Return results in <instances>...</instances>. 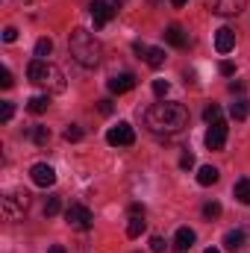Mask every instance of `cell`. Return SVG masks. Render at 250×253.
I'll return each instance as SVG.
<instances>
[{
    "mask_svg": "<svg viewBox=\"0 0 250 253\" xmlns=\"http://www.w3.org/2000/svg\"><path fill=\"white\" fill-rule=\"evenodd\" d=\"M97 109H100V115H112V100H97Z\"/></svg>",
    "mask_w": 250,
    "mask_h": 253,
    "instance_id": "34",
    "label": "cell"
},
{
    "mask_svg": "<svg viewBox=\"0 0 250 253\" xmlns=\"http://www.w3.org/2000/svg\"><path fill=\"white\" fill-rule=\"evenodd\" d=\"M150 251H153V253H162V251H165V239L153 236V239H150Z\"/></svg>",
    "mask_w": 250,
    "mask_h": 253,
    "instance_id": "32",
    "label": "cell"
},
{
    "mask_svg": "<svg viewBox=\"0 0 250 253\" xmlns=\"http://www.w3.org/2000/svg\"><path fill=\"white\" fill-rule=\"evenodd\" d=\"M27 203H30V194H27V191H12V194H6V197H3V218H6V221H18V218L24 215Z\"/></svg>",
    "mask_w": 250,
    "mask_h": 253,
    "instance_id": "4",
    "label": "cell"
},
{
    "mask_svg": "<svg viewBox=\"0 0 250 253\" xmlns=\"http://www.w3.org/2000/svg\"><path fill=\"white\" fill-rule=\"evenodd\" d=\"M12 83H15V80H12V71L3 68V71H0V85H3V88H12Z\"/></svg>",
    "mask_w": 250,
    "mask_h": 253,
    "instance_id": "30",
    "label": "cell"
},
{
    "mask_svg": "<svg viewBox=\"0 0 250 253\" xmlns=\"http://www.w3.org/2000/svg\"><path fill=\"white\" fill-rule=\"evenodd\" d=\"M218 215H221V203H215V200H212V203H206V206H203V218H209V221H212V218H218Z\"/></svg>",
    "mask_w": 250,
    "mask_h": 253,
    "instance_id": "28",
    "label": "cell"
},
{
    "mask_svg": "<svg viewBox=\"0 0 250 253\" xmlns=\"http://www.w3.org/2000/svg\"><path fill=\"white\" fill-rule=\"evenodd\" d=\"M165 42L168 44H174L177 50H186L188 44H191V39H188V33L180 27V24H171L168 30H165Z\"/></svg>",
    "mask_w": 250,
    "mask_h": 253,
    "instance_id": "10",
    "label": "cell"
},
{
    "mask_svg": "<svg viewBox=\"0 0 250 253\" xmlns=\"http://www.w3.org/2000/svg\"><path fill=\"white\" fill-rule=\"evenodd\" d=\"M83 135H85V132H83V126L80 124H71L68 129H65V141H80Z\"/></svg>",
    "mask_w": 250,
    "mask_h": 253,
    "instance_id": "25",
    "label": "cell"
},
{
    "mask_svg": "<svg viewBox=\"0 0 250 253\" xmlns=\"http://www.w3.org/2000/svg\"><path fill=\"white\" fill-rule=\"evenodd\" d=\"M15 39H18V30H15V27H6V30H3V42H6V44H12Z\"/></svg>",
    "mask_w": 250,
    "mask_h": 253,
    "instance_id": "33",
    "label": "cell"
},
{
    "mask_svg": "<svg viewBox=\"0 0 250 253\" xmlns=\"http://www.w3.org/2000/svg\"><path fill=\"white\" fill-rule=\"evenodd\" d=\"M47 253H65V248H62V245H53V248H50Z\"/></svg>",
    "mask_w": 250,
    "mask_h": 253,
    "instance_id": "37",
    "label": "cell"
},
{
    "mask_svg": "<svg viewBox=\"0 0 250 253\" xmlns=\"http://www.w3.org/2000/svg\"><path fill=\"white\" fill-rule=\"evenodd\" d=\"M53 53V42L50 39H39L36 42V59H47Z\"/></svg>",
    "mask_w": 250,
    "mask_h": 253,
    "instance_id": "23",
    "label": "cell"
},
{
    "mask_svg": "<svg viewBox=\"0 0 250 253\" xmlns=\"http://www.w3.org/2000/svg\"><path fill=\"white\" fill-rule=\"evenodd\" d=\"M248 0H212V12L215 15H239L245 9Z\"/></svg>",
    "mask_w": 250,
    "mask_h": 253,
    "instance_id": "12",
    "label": "cell"
},
{
    "mask_svg": "<svg viewBox=\"0 0 250 253\" xmlns=\"http://www.w3.org/2000/svg\"><path fill=\"white\" fill-rule=\"evenodd\" d=\"M194 242H197V233H194L191 227H180L177 236H174V248H177V251H188Z\"/></svg>",
    "mask_w": 250,
    "mask_h": 253,
    "instance_id": "14",
    "label": "cell"
},
{
    "mask_svg": "<svg viewBox=\"0 0 250 253\" xmlns=\"http://www.w3.org/2000/svg\"><path fill=\"white\" fill-rule=\"evenodd\" d=\"M245 245H248V236H245V230H230V233L224 236V248H227V251L236 253V251H242Z\"/></svg>",
    "mask_w": 250,
    "mask_h": 253,
    "instance_id": "15",
    "label": "cell"
},
{
    "mask_svg": "<svg viewBox=\"0 0 250 253\" xmlns=\"http://www.w3.org/2000/svg\"><path fill=\"white\" fill-rule=\"evenodd\" d=\"M230 115H233L236 121H245V118H250V100H248V97H239V100L230 106Z\"/></svg>",
    "mask_w": 250,
    "mask_h": 253,
    "instance_id": "19",
    "label": "cell"
},
{
    "mask_svg": "<svg viewBox=\"0 0 250 253\" xmlns=\"http://www.w3.org/2000/svg\"><path fill=\"white\" fill-rule=\"evenodd\" d=\"M59 209H62V197H59V194L47 197V203H44V215H47V218H53V215H56Z\"/></svg>",
    "mask_w": 250,
    "mask_h": 253,
    "instance_id": "24",
    "label": "cell"
},
{
    "mask_svg": "<svg viewBox=\"0 0 250 253\" xmlns=\"http://www.w3.org/2000/svg\"><path fill=\"white\" fill-rule=\"evenodd\" d=\"M236 47V33L230 30V27H221L218 33H215V50L218 53H230Z\"/></svg>",
    "mask_w": 250,
    "mask_h": 253,
    "instance_id": "11",
    "label": "cell"
},
{
    "mask_svg": "<svg viewBox=\"0 0 250 253\" xmlns=\"http://www.w3.org/2000/svg\"><path fill=\"white\" fill-rule=\"evenodd\" d=\"M144 230H147V221H144V215H129V224H126V236H129V239H138Z\"/></svg>",
    "mask_w": 250,
    "mask_h": 253,
    "instance_id": "18",
    "label": "cell"
},
{
    "mask_svg": "<svg viewBox=\"0 0 250 253\" xmlns=\"http://www.w3.org/2000/svg\"><path fill=\"white\" fill-rule=\"evenodd\" d=\"M106 141H109L112 147H129V144L135 141V129L126 124V121H121L118 126H112V129L106 132Z\"/></svg>",
    "mask_w": 250,
    "mask_h": 253,
    "instance_id": "6",
    "label": "cell"
},
{
    "mask_svg": "<svg viewBox=\"0 0 250 253\" xmlns=\"http://www.w3.org/2000/svg\"><path fill=\"white\" fill-rule=\"evenodd\" d=\"M47 106H50V94H36V97H30V100H27V109H30L33 115L47 112Z\"/></svg>",
    "mask_w": 250,
    "mask_h": 253,
    "instance_id": "16",
    "label": "cell"
},
{
    "mask_svg": "<svg viewBox=\"0 0 250 253\" xmlns=\"http://www.w3.org/2000/svg\"><path fill=\"white\" fill-rule=\"evenodd\" d=\"M112 3H115V6H121V3H124V0H112Z\"/></svg>",
    "mask_w": 250,
    "mask_h": 253,
    "instance_id": "40",
    "label": "cell"
},
{
    "mask_svg": "<svg viewBox=\"0 0 250 253\" xmlns=\"http://www.w3.org/2000/svg\"><path fill=\"white\" fill-rule=\"evenodd\" d=\"M180 168H183V171L194 168V156H191V153H183V159H180Z\"/></svg>",
    "mask_w": 250,
    "mask_h": 253,
    "instance_id": "35",
    "label": "cell"
},
{
    "mask_svg": "<svg viewBox=\"0 0 250 253\" xmlns=\"http://www.w3.org/2000/svg\"><path fill=\"white\" fill-rule=\"evenodd\" d=\"M203 118H206L209 124L221 121V106H215V103H212V106H206V109H203Z\"/></svg>",
    "mask_w": 250,
    "mask_h": 253,
    "instance_id": "27",
    "label": "cell"
},
{
    "mask_svg": "<svg viewBox=\"0 0 250 253\" xmlns=\"http://www.w3.org/2000/svg\"><path fill=\"white\" fill-rule=\"evenodd\" d=\"M129 88H135V74H118L109 80V91L112 94H124Z\"/></svg>",
    "mask_w": 250,
    "mask_h": 253,
    "instance_id": "13",
    "label": "cell"
},
{
    "mask_svg": "<svg viewBox=\"0 0 250 253\" xmlns=\"http://www.w3.org/2000/svg\"><path fill=\"white\" fill-rule=\"evenodd\" d=\"M65 221H68V227H74V230H91L94 215L88 212V206H83V203H71V206L65 209Z\"/></svg>",
    "mask_w": 250,
    "mask_h": 253,
    "instance_id": "5",
    "label": "cell"
},
{
    "mask_svg": "<svg viewBox=\"0 0 250 253\" xmlns=\"http://www.w3.org/2000/svg\"><path fill=\"white\" fill-rule=\"evenodd\" d=\"M144 62L150 65V68H162V65H165V50H162V47H147Z\"/></svg>",
    "mask_w": 250,
    "mask_h": 253,
    "instance_id": "22",
    "label": "cell"
},
{
    "mask_svg": "<svg viewBox=\"0 0 250 253\" xmlns=\"http://www.w3.org/2000/svg\"><path fill=\"white\" fill-rule=\"evenodd\" d=\"M30 177H33V183H36V186H42V189H50V186L56 183V171H53L47 162L33 165V168H30Z\"/></svg>",
    "mask_w": 250,
    "mask_h": 253,
    "instance_id": "8",
    "label": "cell"
},
{
    "mask_svg": "<svg viewBox=\"0 0 250 253\" xmlns=\"http://www.w3.org/2000/svg\"><path fill=\"white\" fill-rule=\"evenodd\" d=\"M68 50H71V56L83 65V68H94V65L100 62V56H103L100 42L88 30H74L71 39H68Z\"/></svg>",
    "mask_w": 250,
    "mask_h": 253,
    "instance_id": "2",
    "label": "cell"
},
{
    "mask_svg": "<svg viewBox=\"0 0 250 253\" xmlns=\"http://www.w3.org/2000/svg\"><path fill=\"white\" fill-rule=\"evenodd\" d=\"M91 18H94V27H106L112 18H115V6L112 3H106V0H94L91 6Z\"/></svg>",
    "mask_w": 250,
    "mask_h": 253,
    "instance_id": "9",
    "label": "cell"
},
{
    "mask_svg": "<svg viewBox=\"0 0 250 253\" xmlns=\"http://www.w3.org/2000/svg\"><path fill=\"white\" fill-rule=\"evenodd\" d=\"M224 144H227V121L221 118L206 129V147L209 150H224Z\"/></svg>",
    "mask_w": 250,
    "mask_h": 253,
    "instance_id": "7",
    "label": "cell"
},
{
    "mask_svg": "<svg viewBox=\"0 0 250 253\" xmlns=\"http://www.w3.org/2000/svg\"><path fill=\"white\" fill-rule=\"evenodd\" d=\"M27 135H30V138H33L39 147H44V144L50 141V129H47V126H42V124L30 126V129H27Z\"/></svg>",
    "mask_w": 250,
    "mask_h": 253,
    "instance_id": "20",
    "label": "cell"
},
{
    "mask_svg": "<svg viewBox=\"0 0 250 253\" xmlns=\"http://www.w3.org/2000/svg\"><path fill=\"white\" fill-rule=\"evenodd\" d=\"M171 3H174V6H177V9H180V6H186L188 0H171Z\"/></svg>",
    "mask_w": 250,
    "mask_h": 253,
    "instance_id": "38",
    "label": "cell"
},
{
    "mask_svg": "<svg viewBox=\"0 0 250 253\" xmlns=\"http://www.w3.org/2000/svg\"><path fill=\"white\" fill-rule=\"evenodd\" d=\"M218 71H221L224 77H233V74H236V65L230 62V59H224V62L218 65Z\"/></svg>",
    "mask_w": 250,
    "mask_h": 253,
    "instance_id": "31",
    "label": "cell"
},
{
    "mask_svg": "<svg viewBox=\"0 0 250 253\" xmlns=\"http://www.w3.org/2000/svg\"><path fill=\"white\" fill-rule=\"evenodd\" d=\"M144 124L156 135H174L188 126V109L183 103H153L144 112Z\"/></svg>",
    "mask_w": 250,
    "mask_h": 253,
    "instance_id": "1",
    "label": "cell"
},
{
    "mask_svg": "<svg viewBox=\"0 0 250 253\" xmlns=\"http://www.w3.org/2000/svg\"><path fill=\"white\" fill-rule=\"evenodd\" d=\"M233 194H236V200H239V203L250 206V177L239 180V183H236V189H233Z\"/></svg>",
    "mask_w": 250,
    "mask_h": 253,
    "instance_id": "21",
    "label": "cell"
},
{
    "mask_svg": "<svg viewBox=\"0 0 250 253\" xmlns=\"http://www.w3.org/2000/svg\"><path fill=\"white\" fill-rule=\"evenodd\" d=\"M218 168H212V165H200V171H197V183L200 186H215L218 183Z\"/></svg>",
    "mask_w": 250,
    "mask_h": 253,
    "instance_id": "17",
    "label": "cell"
},
{
    "mask_svg": "<svg viewBox=\"0 0 250 253\" xmlns=\"http://www.w3.org/2000/svg\"><path fill=\"white\" fill-rule=\"evenodd\" d=\"M168 88H171V85H168V80H153V94H156V97H165V94H168Z\"/></svg>",
    "mask_w": 250,
    "mask_h": 253,
    "instance_id": "29",
    "label": "cell"
},
{
    "mask_svg": "<svg viewBox=\"0 0 250 253\" xmlns=\"http://www.w3.org/2000/svg\"><path fill=\"white\" fill-rule=\"evenodd\" d=\"M12 115H15V106H12L9 100H3V103H0V121H3V124H9V121H12Z\"/></svg>",
    "mask_w": 250,
    "mask_h": 253,
    "instance_id": "26",
    "label": "cell"
},
{
    "mask_svg": "<svg viewBox=\"0 0 250 253\" xmlns=\"http://www.w3.org/2000/svg\"><path fill=\"white\" fill-rule=\"evenodd\" d=\"M132 50H135L138 56H147V44H141V42H135V44H132Z\"/></svg>",
    "mask_w": 250,
    "mask_h": 253,
    "instance_id": "36",
    "label": "cell"
},
{
    "mask_svg": "<svg viewBox=\"0 0 250 253\" xmlns=\"http://www.w3.org/2000/svg\"><path fill=\"white\" fill-rule=\"evenodd\" d=\"M27 80L33 85L47 88V91H65V74L56 65H50L47 59H33L27 65Z\"/></svg>",
    "mask_w": 250,
    "mask_h": 253,
    "instance_id": "3",
    "label": "cell"
},
{
    "mask_svg": "<svg viewBox=\"0 0 250 253\" xmlns=\"http://www.w3.org/2000/svg\"><path fill=\"white\" fill-rule=\"evenodd\" d=\"M203 253H221V251L218 248H209V251H203Z\"/></svg>",
    "mask_w": 250,
    "mask_h": 253,
    "instance_id": "39",
    "label": "cell"
}]
</instances>
